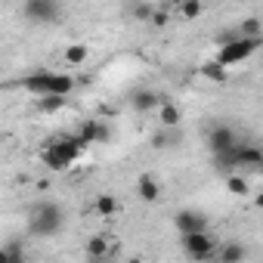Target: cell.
<instances>
[{
    "label": "cell",
    "mask_w": 263,
    "mask_h": 263,
    "mask_svg": "<svg viewBox=\"0 0 263 263\" xmlns=\"http://www.w3.org/2000/svg\"><path fill=\"white\" fill-rule=\"evenodd\" d=\"M62 223H65L62 208L53 204V201H41V204L31 211V217H28V232L47 238V235H56V232L62 229Z\"/></svg>",
    "instance_id": "1"
},
{
    "label": "cell",
    "mask_w": 263,
    "mask_h": 263,
    "mask_svg": "<svg viewBox=\"0 0 263 263\" xmlns=\"http://www.w3.org/2000/svg\"><path fill=\"white\" fill-rule=\"evenodd\" d=\"M260 44H263V37H235V41H229V44L217 47V59H214V62H220L223 68L238 65V62L251 59V56L260 50Z\"/></svg>",
    "instance_id": "2"
},
{
    "label": "cell",
    "mask_w": 263,
    "mask_h": 263,
    "mask_svg": "<svg viewBox=\"0 0 263 263\" xmlns=\"http://www.w3.org/2000/svg\"><path fill=\"white\" fill-rule=\"evenodd\" d=\"M217 248H220V241L211 232H189V235H183V251L192 260H214Z\"/></svg>",
    "instance_id": "3"
},
{
    "label": "cell",
    "mask_w": 263,
    "mask_h": 263,
    "mask_svg": "<svg viewBox=\"0 0 263 263\" xmlns=\"http://www.w3.org/2000/svg\"><path fill=\"white\" fill-rule=\"evenodd\" d=\"M22 13H25V19L37 22V25H50V22L59 19L62 10H59L56 0H28V4L22 7Z\"/></svg>",
    "instance_id": "4"
},
{
    "label": "cell",
    "mask_w": 263,
    "mask_h": 263,
    "mask_svg": "<svg viewBox=\"0 0 263 263\" xmlns=\"http://www.w3.org/2000/svg\"><path fill=\"white\" fill-rule=\"evenodd\" d=\"M174 226H177L180 235H189V232H208V217L198 214V211L183 208V211L174 214Z\"/></svg>",
    "instance_id": "5"
},
{
    "label": "cell",
    "mask_w": 263,
    "mask_h": 263,
    "mask_svg": "<svg viewBox=\"0 0 263 263\" xmlns=\"http://www.w3.org/2000/svg\"><path fill=\"white\" fill-rule=\"evenodd\" d=\"M232 158H235V171H245V167L254 171V167L263 164V149H257V146H251V143H235Z\"/></svg>",
    "instance_id": "6"
},
{
    "label": "cell",
    "mask_w": 263,
    "mask_h": 263,
    "mask_svg": "<svg viewBox=\"0 0 263 263\" xmlns=\"http://www.w3.org/2000/svg\"><path fill=\"white\" fill-rule=\"evenodd\" d=\"M235 134H232V127H214L211 130V137H208V146H211V152H214V158L217 155H226V152H232L235 149Z\"/></svg>",
    "instance_id": "7"
},
{
    "label": "cell",
    "mask_w": 263,
    "mask_h": 263,
    "mask_svg": "<svg viewBox=\"0 0 263 263\" xmlns=\"http://www.w3.org/2000/svg\"><path fill=\"white\" fill-rule=\"evenodd\" d=\"M50 81H53V71H47V68H41V71H31V74H25L22 81H19V87L22 90H28L31 96H47L50 93Z\"/></svg>",
    "instance_id": "8"
},
{
    "label": "cell",
    "mask_w": 263,
    "mask_h": 263,
    "mask_svg": "<svg viewBox=\"0 0 263 263\" xmlns=\"http://www.w3.org/2000/svg\"><path fill=\"white\" fill-rule=\"evenodd\" d=\"M53 146H56V149H59V152L71 161V164H74V161H78V158L90 149V146H87L78 134H62V137H56V140H53Z\"/></svg>",
    "instance_id": "9"
},
{
    "label": "cell",
    "mask_w": 263,
    "mask_h": 263,
    "mask_svg": "<svg viewBox=\"0 0 263 263\" xmlns=\"http://www.w3.org/2000/svg\"><path fill=\"white\" fill-rule=\"evenodd\" d=\"M78 137L87 143V146H93V143H108V127L105 124H99V121H84L81 127H78Z\"/></svg>",
    "instance_id": "10"
},
{
    "label": "cell",
    "mask_w": 263,
    "mask_h": 263,
    "mask_svg": "<svg viewBox=\"0 0 263 263\" xmlns=\"http://www.w3.org/2000/svg\"><path fill=\"white\" fill-rule=\"evenodd\" d=\"M115 245L105 238V235H90L87 238V245H84V251H87V260H108L115 251H111Z\"/></svg>",
    "instance_id": "11"
},
{
    "label": "cell",
    "mask_w": 263,
    "mask_h": 263,
    "mask_svg": "<svg viewBox=\"0 0 263 263\" xmlns=\"http://www.w3.org/2000/svg\"><path fill=\"white\" fill-rule=\"evenodd\" d=\"M137 195H140V201L155 204V201L161 198V183H158L152 174H143V177H140V183H137Z\"/></svg>",
    "instance_id": "12"
},
{
    "label": "cell",
    "mask_w": 263,
    "mask_h": 263,
    "mask_svg": "<svg viewBox=\"0 0 263 263\" xmlns=\"http://www.w3.org/2000/svg\"><path fill=\"white\" fill-rule=\"evenodd\" d=\"M41 161H44L50 171H68V167H71V161H68V158L53 146V143H47V146L41 149Z\"/></svg>",
    "instance_id": "13"
},
{
    "label": "cell",
    "mask_w": 263,
    "mask_h": 263,
    "mask_svg": "<svg viewBox=\"0 0 263 263\" xmlns=\"http://www.w3.org/2000/svg\"><path fill=\"white\" fill-rule=\"evenodd\" d=\"M71 90H74V78H71V74H62V71H53V81H50V93H47V96L68 99Z\"/></svg>",
    "instance_id": "14"
},
{
    "label": "cell",
    "mask_w": 263,
    "mask_h": 263,
    "mask_svg": "<svg viewBox=\"0 0 263 263\" xmlns=\"http://www.w3.org/2000/svg\"><path fill=\"white\" fill-rule=\"evenodd\" d=\"M248 257V248L238 245V241H229V245H220L217 248V260L220 263H241Z\"/></svg>",
    "instance_id": "15"
},
{
    "label": "cell",
    "mask_w": 263,
    "mask_h": 263,
    "mask_svg": "<svg viewBox=\"0 0 263 263\" xmlns=\"http://www.w3.org/2000/svg\"><path fill=\"white\" fill-rule=\"evenodd\" d=\"M93 211H96L99 217H115V214L121 211V204H118V198H115V195L102 192V195H96V201H93Z\"/></svg>",
    "instance_id": "16"
},
{
    "label": "cell",
    "mask_w": 263,
    "mask_h": 263,
    "mask_svg": "<svg viewBox=\"0 0 263 263\" xmlns=\"http://www.w3.org/2000/svg\"><path fill=\"white\" fill-rule=\"evenodd\" d=\"M87 59H90V47H87V44H71V47H65V62H68L71 68L84 65Z\"/></svg>",
    "instance_id": "17"
},
{
    "label": "cell",
    "mask_w": 263,
    "mask_h": 263,
    "mask_svg": "<svg viewBox=\"0 0 263 263\" xmlns=\"http://www.w3.org/2000/svg\"><path fill=\"white\" fill-rule=\"evenodd\" d=\"M158 102H161V96L152 93V90L134 93V108H137V111H152V108H158Z\"/></svg>",
    "instance_id": "18"
},
{
    "label": "cell",
    "mask_w": 263,
    "mask_h": 263,
    "mask_svg": "<svg viewBox=\"0 0 263 263\" xmlns=\"http://www.w3.org/2000/svg\"><path fill=\"white\" fill-rule=\"evenodd\" d=\"M158 115H161V124H164V127H177V124H180V108H177L171 99H161V102H158Z\"/></svg>",
    "instance_id": "19"
},
{
    "label": "cell",
    "mask_w": 263,
    "mask_h": 263,
    "mask_svg": "<svg viewBox=\"0 0 263 263\" xmlns=\"http://www.w3.org/2000/svg\"><path fill=\"white\" fill-rule=\"evenodd\" d=\"M201 74H204L208 81H214V84H223V81L229 78V68H223L220 62H214V59H211V62H204V65H201Z\"/></svg>",
    "instance_id": "20"
},
{
    "label": "cell",
    "mask_w": 263,
    "mask_h": 263,
    "mask_svg": "<svg viewBox=\"0 0 263 263\" xmlns=\"http://www.w3.org/2000/svg\"><path fill=\"white\" fill-rule=\"evenodd\" d=\"M226 189H229L232 195L245 198V195H248V180H245L241 174H226Z\"/></svg>",
    "instance_id": "21"
},
{
    "label": "cell",
    "mask_w": 263,
    "mask_h": 263,
    "mask_svg": "<svg viewBox=\"0 0 263 263\" xmlns=\"http://www.w3.org/2000/svg\"><path fill=\"white\" fill-rule=\"evenodd\" d=\"M59 108H65V99H59V96H41L37 99V111L41 115H53Z\"/></svg>",
    "instance_id": "22"
},
{
    "label": "cell",
    "mask_w": 263,
    "mask_h": 263,
    "mask_svg": "<svg viewBox=\"0 0 263 263\" xmlns=\"http://www.w3.org/2000/svg\"><path fill=\"white\" fill-rule=\"evenodd\" d=\"M238 37H260V19H257V16L245 19L241 28H238Z\"/></svg>",
    "instance_id": "23"
},
{
    "label": "cell",
    "mask_w": 263,
    "mask_h": 263,
    "mask_svg": "<svg viewBox=\"0 0 263 263\" xmlns=\"http://www.w3.org/2000/svg\"><path fill=\"white\" fill-rule=\"evenodd\" d=\"M204 13V7L198 4V0H186V4H180V16L183 19H198Z\"/></svg>",
    "instance_id": "24"
},
{
    "label": "cell",
    "mask_w": 263,
    "mask_h": 263,
    "mask_svg": "<svg viewBox=\"0 0 263 263\" xmlns=\"http://www.w3.org/2000/svg\"><path fill=\"white\" fill-rule=\"evenodd\" d=\"M4 251H7V263H28V260H25V251H22V245L10 241V245H4Z\"/></svg>",
    "instance_id": "25"
},
{
    "label": "cell",
    "mask_w": 263,
    "mask_h": 263,
    "mask_svg": "<svg viewBox=\"0 0 263 263\" xmlns=\"http://www.w3.org/2000/svg\"><path fill=\"white\" fill-rule=\"evenodd\" d=\"M149 22H152V25H158V28H161V25H167V10H152Z\"/></svg>",
    "instance_id": "26"
},
{
    "label": "cell",
    "mask_w": 263,
    "mask_h": 263,
    "mask_svg": "<svg viewBox=\"0 0 263 263\" xmlns=\"http://www.w3.org/2000/svg\"><path fill=\"white\" fill-rule=\"evenodd\" d=\"M134 16H137V19H149V16H152V7H137Z\"/></svg>",
    "instance_id": "27"
},
{
    "label": "cell",
    "mask_w": 263,
    "mask_h": 263,
    "mask_svg": "<svg viewBox=\"0 0 263 263\" xmlns=\"http://www.w3.org/2000/svg\"><path fill=\"white\" fill-rule=\"evenodd\" d=\"M127 263H146V260H143V257H130Z\"/></svg>",
    "instance_id": "28"
},
{
    "label": "cell",
    "mask_w": 263,
    "mask_h": 263,
    "mask_svg": "<svg viewBox=\"0 0 263 263\" xmlns=\"http://www.w3.org/2000/svg\"><path fill=\"white\" fill-rule=\"evenodd\" d=\"M0 263H7V251L4 248H0Z\"/></svg>",
    "instance_id": "29"
}]
</instances>
